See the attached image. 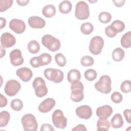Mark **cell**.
I'll return each instance as SVG.
<instances>
[{
	"label": "cell",
	"instance_id": "obj_10",
	"mask_svg": "<svg viewBox=\"0 0 131 131\" xmlns=\"http://www.w3.org/2000/svg\"><path fill=\"white\" fill-rule=\"evenodd\" d=\"M21 85L20 83L14 79H10L6 83L4 92L7 95L10 97L16 95L20 91Z\"/></svg>",
	"mask_w": 131,
	"mask_h": 131
},
{
	"label": "cell",
	"instance_id": "obj_46",
	"mask_svg": "<svg viewBox=\"0 0 131 131\" xmlns=\"http://www.w3.org/2000/svg\"><path fill=\"white\" fill-rule=\"evenodd\" d=\"M29 0H17L16 3L20 6H25L29 3Z\"/></svg>",
	"mask_w": 131,
	"mask_h": 131
},
{
	"label": "cell",
	"instance_id": "obj_14",
	"mask_svg": "<svg viewBox=\"0 0 131 131\" xmlns=\"http://www.w3.org/2000/svg\"><path fill=\"white\" fill-rule=\"evenodd\" d=\"M75 112L79 118L83 119H89L92 115V110L90 106L87 105H80L77 107Z\"/></svg>",
	"mask_w": 131,
	"mask_h": 131
},
{
	"label": "cell",
	"instance_id": "obj_24",
	"mask_svg": "<svg viewBox=\"0 0 131 131\" xmlns=\"http://www.w3.org/2000/svg\"><path fill=\"white\" fill-rule=\"evenodd\" d=\"M124 51L121 48L118 47L115 49L112 52V58L115 61H120L124 57Z\"/></svg>",
	"mask_w": 131,
	"mask_h": 131
},
{
	"label": "cell",
	"instance_id": "obj_42",
	"mask_svg": "<svg viewBox=\"0 0 131 131\" xmlns=\"http://www.w3.org/2000/svg\"><path fill=\"white\" fill-rule=\"evenodd\" d=\"M123 114L127 123H128L129 124H130L131 123L130 110L129 109H125L123 112Z\"/></svg>",
	"mask_w": 131,
	"mask_h": 131
},
{
	"label": "cell",
	"instance_id": "obj_43",
	"mask_svg": "<svg viewBox=\"0 0 131 131\" xmlns=\"http://www.w3.org/2000/svg\"><path fill=\"white\" fill-rule=\"evenodd\" d=\"M7 99L6 97L3 95L2 94H0V107H5L7 104Z\"/></svg>",
	"mask_w": 131,
	"mask_h": 131
},
{
	"label": "cell",
	"instance_id": "obj_27",
	"mask_svg": "<svg viewBox=\"0 0 131 131\" xmlns=\"http://www.w3.org/2000/svg\"><path fill=\"white\" fill-rule=\"evenodd\" d=\"M10 119V113L6 111H3L0 113V127L6 126Z\"/></svg>",
	"mask_w": 131,
	"mask_h": 131
},
{
	"label": "cell",
	"instance_id": "obj_29",
	"mask_svg": "<svg viewBox=\"0 0 131 131\" xmlns=\"http://www.w3.org/2000/svg\"><path fill=\"white\" fill-rule=\"evenodd\" d=\"M38 57L41 66L48 65L52 61V56L49 53H42Z\"/></svg>",
	"mask_w": 131,
	"mask_h": 131
},
{
	"label": "cell",
	"instance_id": "obj_48",
	"mask_svg": "<svg viewBox=\"0 0 131 131\" xmlns=\"http://www.w3.org/2000/svg\"><path fill=\"white\" fill-rule=\"evenodd\" d=\"M1 58H2L6 54V50L5 49L3 48V47H1Z\"/></svg>",
	"mask_w": 131,
	"mask_h": 131
},
{
	"label": "cell",
	"instance_id": "obj_16",
	"mask_svg": "<svg viewBox=\"0 0 131 131\" xmlns=\"http://www.w3.org/2000/svg\"><path fill=\"white\" fill-rule=\"evenodd\" d=\"M16 74L24 82L30 81L33 76L32 71L27 67H22L18 69L16 72Z\"/></svg>",
	"mask_w": 131,
	"mask_h": 131
},
{
	"label": "cell",
	"instance_id": "obj_45",
	"mask_svg": "<svg viewBox=\"0 0 131 131\" xmlns=\"http://www.w3.org/2000/svg\"><path fill=\"white\" fill-rule=\"evenodd\" d=\"M113 2L114 3V5L117 7H121L123 6L124 5V3L125 2V0H120V1H113Z\"/></svg>",
	"mask_w": 131,
	"mask_h": 131
},
{
	"label": "cell",
	"instance_id": "obj_28",
	"mask_svg": "<svg viewBox=\"0 0 131 131\" xmlns=\"http://www.w3.org/2000/svg\"><path fill=\"white\" fill-rule=\"evenodd\" d=\"M94 30L93 25L89 22L83 23L80 26V31L84 35H89Z\"/></svg>",
	"mask_w": 131,
	"mask_h": 131
},
{
	"label": "cell",
	"instance_id": "obj_15",
	"mask_svg": "<svg viewBox=\"0 0 131 131\" xmlns=\"http://www.w3.org/2000/svg\"><path fill=\"white\" fill-rule=\"evenodd\" d=\"M56 104L55 100L52 98H47L43 100L38 105V109L42 113H46L50 111L55 106Z\"/></svg>",
	"mask_w": 131,
	"mask_h": 131
},
{
	"label": "cell",
	"instance_id": "obj_41",
	"mask_svg": "<svg viewBox=\"0 0 131 131\" xmlns=\"http://www.w3.org/2000/svg\"><path fill=\"white\" fill-rule=\"evenodd\" d=\"M55 129L52 125L48 123H44L42 124L40 127L41 131H54Z\"/></svg>",
	"mask_w": 131,
	"mask_h": 131
},
{
	"label": "cell",
	"instance_id": "obj_12",
	"mask_svg": "<svg viewBox=\"0 0 131 131\" xmlns=\"http://www.w3.org/2000/svg\"><path fill=\"white\" fill-rule=\"evenodd\" d=\"M9 57L10 62L13 66H19L24 63V60L22 56L21 52L18 49L11 51L10 53Z\"/></svg>",
	"mask_w": 131,
	"mask_h": 131
},
{
	"label": "cell",
	"instance_id": "obj_34",
	"mask_svg": "<svg viewBox=\"0 0 131 131\" xmlns=\"http://www.w3.org/2000/svg\"><path fill=\"white\" fill-rule=\"evenodd\" d=\"M55 60L57 64L60 67H64L67 63V60L64 55L61 53H58L55 55Z\"/></svg>",
	"mask_w": 131,
	"mask_h": 131
},
{
	"label": "cell",
	"instance_id": "obj_37",
	"mask_svg": "<svg viewBox=\"0 0 131 131\" xmlns=\"http://www.w3.org/2000/svg\"><path fill=\"white\" fill-rule=\"evenodd\" d=\"M121 91L124 93H128L131 91V83L129 80H125L120 85Z\"/></svg>",
	"mask_w": 131,
	"mask_h": 131
},
{
	"label": "cell",
	"instance_id": "obj_21",
	"mask_svg": "<svg viewBox=\"0 0 131 131\" xmlns=\"http://www.w3.org/2000/svg\"><path fill=\"white\" fill-rule=\"evenodd\" d=\"M67 79L71 83L75 81L80 80L81 79V73L77 69H71L68 73Z\"/></svg>",
	"mask_w": 131,
	"mask_h": 131
},
{
	"label": "cell",
	"instance_id": "obj_3",
	"mask_svg": "<svg viewBox=\"0 0 131 131\" xmlns=\"http://www.w3.org/2000/svg\"><path fill=\"white\" fill-rule=\"evenodd\" d=\"M112 80L110 77L107 75L101 76L99 80L95 83V88L100 93L108 94L112 90Z\"/></svg>",
	"mask_w": 131,
	"mask_h": 131
},
{
	"label": "cell",
	"instance_id": "obj_18",
	"mask_svg": "<svg viewBox=\"0 0 131 131\" xmlns=\"http://www.w3.org/2000/svg\"><path fill=\"white\" fill-rule=\"evenodd\" d=\"M113 112V108L109 105H104L98 107L96 110V115L99 118H108Z\"/></svg>",
	"mask_w": 131,
	"mask_h": 131
},
{
	"label": "cell",
	"instance_id": "obj_26",
	"mask_svg": "<svg viewBox=\"0 0 131 131\" xmlns=\"http://www.w3.org/2000/svg\"><path fill=\"white\" fill-rule=\"evenodd\" d=\"M28 50L31 54H36L40 50V45L38 41L35 40H31L27 45Z\"/></svg>",
	"mask_w": 131,
	"mask_h": 131
},
{
	"label": "cell",
	"instance_id": "obj_19",
	"mask_svg": "<svg viewBox=\"0 0 131 131\" xmlns=\"http://www.w3.org/2000/svg\"><path fill=\"white\" fill-rule=\"evenodd\" d=\"M111 124L114 128H121L124 124V121L122 115L119 113L115 114L111 120Z\"/></svg>",
	"mask_w": 131,
	"mask_h": 131
},
{
	"label": "cell",
	"instance_id": "obj_6",
	"mask_svg": "<svg viewBox=\"0 0 131 131\" xmlns=\"http://www.w3.org/2000/svg\"><path fill=\"white\" fill-rule=\"evenodd\" d=\"M32 86L35 91V94L38 97H43L46 96L48 90L43 79L40 77H36L33 82Z\"/></svg>",
	"mask_w": 131,
	"mask_h": 131
},
{
	"label": "cell",
	"instance_id": "obj_20",
	"mask_svg": "<svg viewBox=\"0 0 131 131\" xmlns=\"http://www.w3.org/2000/svg\"><path fill=\"white\" fill-rule=\"evenodd\" d=\"M55 7L51 4L47 5L44 6L42 9V14L47 18H51L54 16L56 14Z\"/></svg>",
	"mask_w": 131,
	"mask_h": 131
},
{
	"label": "cell",
	"instance_id": "obj_7",
	"mask_svg": "<svg viewBox=\"0 0 131 131\" xmlns=\"http://www.w3.org/2000/svg\"><path fill=\"white\" fill-rule=\"evenodd\" d=\"M75 17L79 20H85L89 18L90 16L89 7L84 1H79L76 5Z\"/></svg>",
	"mask_w": 131,
	"mask_h": 131
},
{
	"label": "cell",
	"instance_id": "obj_9",
	"mask_svg": "<svg viewBox=\"0 0 131 131\" xmlns=\"http://www.w3.org/2000/svg\"><path fill=\"white\" fill-rule=\"evenodd\" d=\"M103 46V39L100 36H95L90 41L89 47V51L93 55H99L101 52Z\"/></svg>",
	"mask_w": 131,
	"mask_h": 131
},
{
	"label": "cell",
	"instance_id": "obj_2",
	"mask_svg": "<svg viewBox=\"0 0 131 131\" xmlns=\"http://www.w3.org/2000/svg\"><path fill=\"white\" fill-rule=\"evenodd\" d=\"M41 42L43 46L52 52H56L59 50L61 47L59 39L50 34L43 35L41 39Z\"/></svg>",
	"mask_w": 131,
	"mask_h": 131
},
{
	"label": "cell",
	"instance_id": "obj_39",
	"mask_svg": "<svg viewBox=\"0 0 131 131\" xmlns=\"http://www.w3.org/2000/svg\"><path fill=\"white\" fill-rule=\"evenodd\" d=\"M105 33L108 37L113 38L117 34V32L111 26L106 27L105 29Z\"/></svg>",
	"mask_w": 131,
	"mask_h": 131
},
{
	"label": "cell",
	"instance_id": "obj_32",
	"mask_svg": "<svg viewBox=\"0 0 131 131\" xmlns=\"http://www.w3.org/2000/svg\"><path fill=\"white\" fill-rule=\"evenodd\" d=\"M98 19L100 22L103 24H107L112 19V15L108 12H102L99 13Z\"/></svg>",
	"mask_w": 131,
	"mask_h": 131
},
{
	"label": "cell",
	"instance_id": "obj_22",
	"mask_svg": "<svg viewBox=\"0 0 131 131\" xmlns=\"http://www.w3.org/2000/svg\"><path fill=\"white\" fill-rule=\"evenodd\" d=\"M111 123L107 118H99L97 121V130H108Z\"/></svg>",
	"mask_w": 131,
	"mask_h": 131
},
{
	"label": "cell",
	"instance_id": "obj_4",
	"mask_svg": "<svg viewBox=\"0 0 131 131\" xmlns=\"http://www.w3.org/2000/svg\"><path fill=\"white\" fill-rule=\"evenodd\" d=\"M21 123L25 131H36L38 123L35 116L31 114L24 115L21 119Z\"/></svg>",
	"mask_w": 131,
	"mask_h": 131
},
{
	"label": "cell",
	"instance_id": "obj_47",
	"mask_svg": "<svg viewBox=\"0 0 131 131\" xmlns=\"http://www.w3.org/2000/svg\"><path fill=\"white\" fill-rule=\"evenodd\" d=\"M0 21H1V29H2L6 26V19L5 18L1 17L0 18Z\"/></svg>",
	"mask_w": 131,
	"mask_h": 131
},
{
	"label": "cell",
	"instance_id": "obj_38",
	"mask_svg": "<svg viewBox=\"0 0 131 131\" xmlns=\"http://www.w3.org/2000/svg\"><path fill=\"white\" fill-rule=\"evenodd\" d=\"M111 99L114 103H119L122 101L123 99V96L122 94L119 92H114L111 95Z\"/></svg>",
	"mask_w": 131,
	"mask_h": 131
},
{
	"label": "cell",
	"instance_id": "obj_23",
	"mask_svg": "<svg viewBox=\"0 0 131 131\" xmlns=\"http://www.w3.org/2000/svg\"><path fill=\"white\" fill-rule=\"evenodd\" d=\"M72 4L69 1H62L59 4V10L62 14H68L72 10Z\"/></svg>",
	"mask_w": 131,
	"mask_h": 131
},
{
	"label": "cell",
	"instance_id": "obj_13",
	"mask_svg": "<svg viewBox=\"0 0 131 131\" xmlns=\"http://www.w3.org/2000/svg\"><path fill=\"white\" fill-rule=\"evenodd\" d=\"M16 43L14 36L9 32L3 33L1 37V46L5 48H8L13 46Z\"/></svg>",
	"mask_w": 131,
	"mask_h": 131
},
{
	"label": "cell",
	"instance_id": "obj_17",
	"mask_svg": "<svg viewBox=\"0 0 131 131\" xmlns=\"http://www.w3.org/2000/svg\"><path fill=\"white\" fill-rule=\"evenodd\" d=\"M28 23L30 27L33 29H42L46 26V21L42 17L37 16H30Z\"/></svg>",
	"mask_w": 131,
	"mask_h": 131
},
{
	"label": "cell",
	"instance_id": "obj_30",
	"mask_svg": "<svg viewBox=\"0 0 131 131\" xmlns=\"http://www.w3.org/2000/svg\"><path fill=\"white\" fill-rule=\"evenodd\" d=\"M117 33H120L124 31L125 29L124 23L120 20H115L113 21L111 25Z\"/></svg>",
	"mask_w": 131,
	"mask_h": 131
},
{
	"label": "cell",
	"instance_id": "obj_11",
	"mask_svg": "<svg viewBox=\"0 0 131 131\" xmlns=\"http://www.w3.org/2000/svg\"><path fill=\"white\" fill-rule=\"evenodd\" d=\"M10 29L16 34H21L26 30V26L25 22L21 19L14 18L9 22Z\"/></svg>",
	"mask_w": 131,
	"mask_h": 131
},
{
	"label": "cell",
	"instance_id": "obj_44",
	"mask_svg": "<svg viewBox=\"0 0 131 131\" xmlns=\"http://www.w3.org/2000/svg\"><path fill=\"white\" fill-rule=\"evenodd\" d=\"M72 131H77V130H80V131H86L87 129L86 128V127L82 124H78L77 125H76L75 127H74V128H73L72 129Z\"/></svg>",
	"mask_w": 131,
	"mask_h": 131
},
{
	"label": "cell",
	"instance_id": "obj_1",
	"mask_svg": "<svg viewBox=\"0 0 131 131\" xmlns=\"http://www.w3.org/2000/svg\"><path fill=\"white\" fill-rule=\"evenodd\" d=\"M71 94L70 98L71 100L75 102L81 101L84 98L83 89L84 86L80 80L73 82L71 86Z\"/></svg>",
	"mask_w": 131,
	"mask_h": 131
},
{
	"label": "cell",
	"instance_id": "obj_40",
	"mask_svg": "<svg viewBox=\"0 0 131 131\" xmlns=\"http://www.w3.org/2000/svg\"><path fill=\"white\" fill-rule=\"evenodd\" d=\"M30 63L31 66L34 68H39L41 66L38 56H35L31 58L30 60Z\"/></svg>",
	"mask_w": 131,
	"mask_h": 131
},
{
	"label": "cell",
	"instance_id": "obj_5",
	"mask_svg": "<svg viewBox=\"0 0 131 131\" xmlns=\"http://www.w3.org/2000/svg\"><path fill=\"white\" fill-rule=\"evenodd\" d=\"M43 74L48 80L56 83H60L64 78L63 72L57 69L47 68L44 70Z\"/></svg>",
	"mask_w": 131,
	"mask_h": 131
},
{
	"label": "cell",
	"instance_id": "obj_25",
	"mask_svg": "<svg viewBox=\"0 0 131 131\" xmlns=\"http://www.w3.org/2000/svg\"><path fill=\"white\" fill-rule=\"evenodd\" d=\"M121 46L124 48H129L131 47V31L124 34L120 40Z\"/></svg>",
	"mask_w": 131,
	"mask_h": 131
},
{
	"label": "cell",
	"instance_id": "obj_36",
	"mask_svg": "<svg viewBox=\"0 0 131 131\" xmlns=\"http://www.w3.org/2000/svg\"><path fill=\"white\" fill-rule=\"evenodd\" d=\"M13 3V0H1L0 1V11L4 12L10 8Z\"/></svg>",
	"mask_w": 131,
	"mask_h": 131
},
{
	"label": "cell",
	"instance_id": "obj_31",
	"mask_svg": "<svg viewBox=\"0 0 131 131\" xmlns=\"http://www.w3.org/2000/svg\"><path fill=\"white\" fill-rule=\"evenodd\" d=\"M84 75L86 80L90 81H92L97 78V73L94 69H89L84 72Z\"/></svg>",
	"mask_w": 131,
	"mask_h": 131
},
{
	"label": "cell",
	"instance_id": "obj_8",
	"mask_svg": "<svg viewBox=\"0 0 131 131\" xmlns=\"http://www.w3.org/2000/svg\"><path fill=\"white\" fill-rule=\"evenodd\" d=\"M54 125L60 129H64L67 126V119L64 117L62 111L57 109L54 111L52 116Z\"/></svg>",
	"mask_w": 131,
	"mask_h": 131
},
{
	"label": "cell",
	"instance_id": "obj_33",
	"mask_svg": "<svg viewBox=\"0 0 131 131\" xmlns=\"http://www.w3.org/2000/svg\"><path fill=\"white\" fill-rule=\"evenodd\" d=\"M11 108L15 111H19L23 107V101L19 99L12 100L10 103Z\"/></svg>",
	"mask_w": 131,
	"mask_h": 131
},
{
	"label": "cell",
	"instance_id": "obj_35",
	"mask_svg": "<svg viewBox=\"0 0 131 131\" xmlns=\"http://www.w3.org/2000/svg\"><path fill=\"white\" fill-rule=\"evenodd\" d=\"M94 60L92 57L89 55L83 56L80 59V63L83 67H91L94 64Z\"/></svg>",
	"mask_w": 131,
	"mask_h": 131
}]
</instances>
